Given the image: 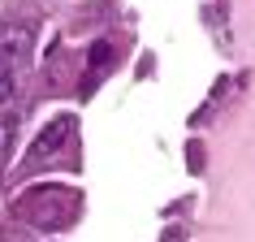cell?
<instances>
[{
	"instance_id": "obj_1",
	"label": "cell",
	"mask_w": 255,
	"mask_h": 242,
	"mask_svg": "<svg viewBox=\"0 0 255 242\" xmlns=\"http://www.w3.org/2000/svg\"><path fill=\"white\" fill-rule=\"evenodd\" d=\"M74 130H78V117H52L48 125L39 130V138H35V147H30V164H39V160H52V156H61L65 151V143L74 138Z\"/></svg>"
},
{
	"instance_id": "obj_2",
	"label": "cell",
	"mask_w": 255,
	"mask_h": 242,
	"mask_svg": "<svg viewBox=\"0 0 255 242\" xmlns=\"http://www.w3.org/2000/svg\"><path fill=\"white\" fill-rule=\"evenodd\" d=\"M26 56H30V30L26 26H0V61L17 65Z\"/></svg>"
},
{
	"instance_id": "obj_3",
	"label": "cell",
	"mask_w": 255,
	"mask_h": 242,
	"mask_svg": "<svg viewBox=\"0 0 255 242\" xmlns=\"http://www.w3.org/2000/svg\"><path fill=\"white\" fill-rule=\"evenodd\" d=\"M13 95H17V74L13 69H0V108L9 104Z\"/></svg>"
},
{
	"instance_id": "obj_4",
	"label": "cell",
	"mask_w": 255,
	"mask_h": 242,
	"mask_svg": "<svg viewBox=\"0 0 255 242\" xmlns=\"http://www.w3.org/2000/svg\"><path fill=\"white\" fill-rule=\"evenodd\" d=\"M108 56H113V43H95V48H91V69H100Z\"/></svg>"
},
{
	"instance_id": "obj_5",
	"label": "cell",
	"mask_w": 255,
	"mask_h": 242,
	"mask_svg": "<svg viewBox=\"0 0 255 242\" xmlns=\"http://www.w3.org/2000/svg\"><path fill=\"white\" fill-rule=\"evenodd\" d=\"M9 138H13V125H9V121H0V156H4V147H9Z\"/></svg>"
}]
</instances>
